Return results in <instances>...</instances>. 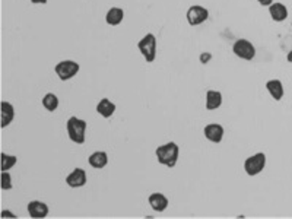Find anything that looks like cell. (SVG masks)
I'll return each mask as SVG.
<instances>
[{
  "label": "cell",
  "instance_id": "obj_16",
  "mask_svg": "<svg viewBox=\"0 0 292 219\" xmlns=\"http://www.w3.org/2000/svg\"><path fill=\"white\" fill-rule=\"evenodd\" d=\"M88 164H89L92 168H95V170H102V168H105L107 164H108V155H107V152H104V151H97V152L91 154L89 158H88Z\"/></svg>",
  "mask_w": 292,
  "mask_h": 219
},
{
  "label": "cell",
  "instance_id": "obj_18",
  "mask_svg": "<svg viewBox=\"0 0 292 219\" xmlns=\"http://www.w3.org/2000/svg\"><path fill=\"white\" fill-rule=\"evenodd\" d=\"M124 19V10L121 9V7H111L108 12H107V15H105V22L108 23V25H111V26H117V25H120L121 22Z\"/></svg>",
  "mask_w": 292,
  "mask_h": 219
},
{
  "label": "cell",
  "instance_id": "obj_15",
  "mask_svg": "<svg viewBox=\"0 0 292 219\" xmlns=\"http://www.w3.org/2000/svg\"><path fill=\"white\" fill-rule=\"evenodd\" d=\"M266 89L269 91L271 97L275 101H281L285 95V91H284V85L279 79H271L266 82Z\"/></svg>",
  "mask_w": 292,
  "mask_h": 219
},
{
  "label": "cell",
  "instance_id": "obj_21",
  "mask_svg": "<svg viewBox=\"0 0 292 219\" xmlns=\"http://www.w3.org/2000/svg\"><path fill=\"white\" fill-rule=\"evenodd\" d=\"M13 187L12 184V176L7 171H1V190H10Z\"/></svg>",
  "mask_w": 292,
  "mask_h": 219
},
{
  "label": "cell",
  "instance_id": "obj_24",
  "mask_svg": "<svg viewBox=\"0 0 292 219\" xmlns=\"http://www.w3.org/2000/svg\"><path fill=\"white\" fill-rule=\"evenodd\" d=\"M262 6H266V7H269L271 4L273 3V0H257Z\"/></svg>",
  "mask_w": 292,
  "mask_h": 219
},
{
  "label": "cell",
  "instance_id": "obj_1",
  "mask_svg": "<svg viewBox=\"0 0 292 219\" xmlns=\"http://www.w3.org/2000/svg\"><path fill=\"white\" fill-rule=\"evenodd\" d=\"M156 160L161 165H165L168 168H174L180 157V148L175 142H168L161 146H158L155 151Z\"/></svg>",
  "mask_w": 292,
  "mask_h": 219
},
{
  "label": "cell",
  "instance_id": "obj_22",
  "mask_svg": "<svg viewBox=\"0 0 292 219\" xmlns=\"http://www.w3.org/2000/svg\"><path fill=\"white\" fill-rule=\"evenodd\" d=\"M200 63H203V64H206V63H209L211 61V59H212V54L211 53H208V51H205V53H202L200 54Z\"/></svg>",
  "mask_w": 292,
  "mask_h": 219
},
{
  "label": "cell",
  "instance_id": "obj_11",
  "mask_svg": "<svg viewBox=\"0 0 292 219\" xmlns=\"http://www.w3.org/2000/svg\"><path fill=\"white\" fill-rule=\"evenodd\" d=\"M269 13H271V18L275 22H284L288 18V7L284 4V3H279V1H273L272 4L269 6Z\"/></svg>",
  "mask_w": 292,
  "mask_h": 219
},
{
  "label": "cell",
  "instance_id": "obj_5",
  "mask_svg": "<svg viewBox=\"0 0 292 219\" xmlns=\"http://www.w3.org/2000/svg\"><path fill=\"white\" fill-rule=\"evenodd\" d=\"M137 48L148 63H152L156 59V37L149 32L137 42Z\"/></svg>",
  "mask_w": 292,
  "mask_h": 219
},
{
  "label": "cell",
  "instance_id": "obj_2",
  "mask_svg": "<svg viewBox=\"0 0 292 219\" xmlns=\"http://www.w3.org/2000/svg\"><path fill=\"white\" fill-rule=\"evenodd\" d=\"M86 127H88V123L85 120L79 119L76 116H72L66 123L69 139L76 145H83L85 139H86Z\"/></svg>",
  "mask_w": 292,
  "mask_h": 219
},
{
  "label": "cell",
  "instance_id": "obj_4",
  "mask_svg": "<svg viewBox=\"0 0 292 219\" xmlns=\"http://www.w3.org/2000/svg\"><path fill=\"white\" fill-rule=\"evenodd\" d=\"M79 70H80V66L75 60H61L54 67V72L58 76V79L63 80V82L75 78L79 73Z\"/></svg>",
  "mask_w": 292,
  "mask_h": 219
},
{
  "label": "cell",
  "instance_id": "obj_6",
  "mask_svg": "<svg viewBox=\"0 0 292 219\" xmlns=\"http://www.w3.org/2000/svg\"><path fill=\"white\" fill-rule=\"evenodd\" d=\"M233 53L240 59L250 61V60H253L256 57V47H254L252 41L240 38V40H237L234 42Z\"/></svg>",
  "mask_w": 292,
  "mask_h": 219
},
{
  "label": "cell",
  "instance_id": "obj_7",
  "mask_svg": "<svg viewBox=\"0 0 292 219\" xmlns=\"http://www.w3.org/2000/svg\"><path fill=\"white\" fill-rule=\"evenodd\" d=\"M186 18H187L189 25L197 26V25H202L203 22L209 19V10L200 4H193L187 9Z\"/></svg>",
  "mask_w": 292,
  "mask_h": 219
},
{
  "label": "cell",
  "instance_id": "obj_3",
  "mask_svg": "<svg viewBox=\"0 0 292 219\" xmlns=\"http://www.w3.org/2000/svg\"><path fill=\"white\" fill-rule=\"evenodd\" d=\"M266 162H268L266 154L265 152H257V154H254V155L249 157L247 160L244 161V171H246L247 176L256 177L265 170Z\"/></svg>",
  "mask_w": 292,
  "mask_h": 219
},
{
  "label": "cell",
  "instance_id": "obj_23",
  "mask_svg": "<svg viewBox=\"0 0 292 219\" xmlns=\"http://www.w3.org/2000/svg\"><path fill=\"white\" fill-rule=\"evenodd\" d=\"M0 218L1 219H4V218H18L15 214H12V212H9L7 209H3L1 211V214H0Z\"/></svg>",
  "mask_w": 292,
  "mask_h": 219
},
{
  "label": "cell",
  "instance_id": "obj_12",
  "mask_svg": "<svg viewBox=\"0 0 292 219\" xmlns=\"http://www.w3.org/2000/svg\"><path fill=\"white\" fill-rule=\"evenodd\" d=\"M148 202H149V206L152 208V211H155V212H164L168 208V203H170L167 196L162 195V193H152L148 198Z\"/></svg>",
  "mask_w": 292,
  "mask_h": 219
},
{
  "label": "cell",
  "instance_id": "obj_8",
  "mask_svg": "<svg viewBox=\"0 0 292 219\" xmlns=\"http://www.w3.org/2000/svg\"><path fill=\"white\" fill-rule=\"evenodd\" d=\"M26 211H28V215L32 219H42L48 215L50 208L47 206V203L41 200H31L26 206Z\"/></svg>",
  "mask_w": 292,
  "mask_h": 219
},
{
  "label": "cell",
  "instance_id": "obj_26",
  "mask_svg": "<svg viewBox=\"0 0 292 219\" xmlns=\"http://www.w3.org/2000/svg\"><path fill=\"white\" fill-rule=\"evenodd\" d=\"M287 60H288V63H292V51L288 53V56H287Z\"/></svg>",
  "mask_w": 292,
  "mask_h": 219
},
{
  "label": "cell",
  "instance_id": "obj_25",
  "mask_svg": "<svg viewBox=\"0 0 292 219\" xmlns=\"http://www.w3.org/2000/svg\"><path fill=\"white\" fill-rule=\"evenodd\" d=\"M31 3H34V4H45L47 0H31Z\"/></svg>",
  "mask_w": 292,
  "mask_h": 219
},
{
  "label": "cell",
  "instance_id": "obj_9",
  "mask_svg": "<svg viewBox=\"0 0 292 219\" xmlns=\"http://www.w3.org/2000/svg\"><path fill=\"white\" fill-rule=\"evenodd\" d=\"M203 133H205V138L212 142V143H221L222 142V138H224V127L218 123H209L205 126L203 129Z\"/></svg>",
  "mask_w": 292,
  "mask_h": 219
},
{
  "label": "cell",
  "instance_id": "obj_19",
  "mask_svg": "<svg viewBox=\"0 0 292 219\" xmlns=\"http://www.w3.org/2000/svg\"><path fill=\"white\" fill-rule=\"evenodd\" d=\"M42 107H44L47 111H50V113L56 111V110L58 108L57 95H56V94H53V92L45 94V95L42 97Z\"/></svg>",
  "mask_w": 292,
  "mask_h": 219
},
{
  "label": "cell",
  "instance_id": "obj_17",
  "mask_svg": "<svg viewBox=\"0 0 292 219\" xmlns=\"http://www.w3.org/2000/svg\"><path fill=\"white\" fill-rule=\"evenodd\" d=\"M221 105H222V94L219 91L209 89L206 92V110L214 111V110H218Z\"/></svg>",
  "mask_w": 292,
  "mask_h": 219
},
{
  "label": "cell",
  "instance_id": "obj_13",
  "mask_svg": "<svg viewBox=\"0 0 292 219\" xmlns=\"http://www.w3.org/2000/svg\"><path fill=\"white\" fill-rule=\"evenodd\" d=\"M116 104L111 100H108V98H102L97 104V113L104 119H110L116 113Z\"/></svg>",
  "mask_w": 292,
  "mask_h": 219
},
{
  "label": "cell",
  "instance_id": "obj_14",
  "mask_svg": "<svg viewBox=\"0 0 292 219\" xmlns=\"http://www.w3.org/2000/svg\"><path fill=\"white\" fill-rule=\"evenodd\" d=\"M0 108H1V127L6 129L15 119V108L7 101H1Z\"/></svg>",
  "mask_w": 292,
  "mask_h": 219
},
{
  "label": "cell",
  "instance_id": "obj_10",
  "mask_svg": "<svg viewBox=\"0 0 292 219\" xmlns=\"http://www.w3.org/2000/svg\"><path fill=\"white\" fill-rule=\"evenodd\" d=\"M88 181L86 177V171L83 168H75L67 177H66V184L72 189H79L83 187Z\"/></svg>",
  "mask_w": 292,
  "mask_h": 219
},
{
  "label": "cell",
  "instance_id": "obj_20",
  "mask_svg": "<svg viewBox=\"0 0 292 219\" xmlns=\"http://www.w3.org/2000/svg\"><path fill=\"white\" fill-rule=\"evenodd\" d=\"M18 162V157L15 155H9L6 152H1V164H0V170L1 171H9L12 170Z\"/></svg>",
  "mask_w": 292,
  "mask_h": 219
}]
</instances>
